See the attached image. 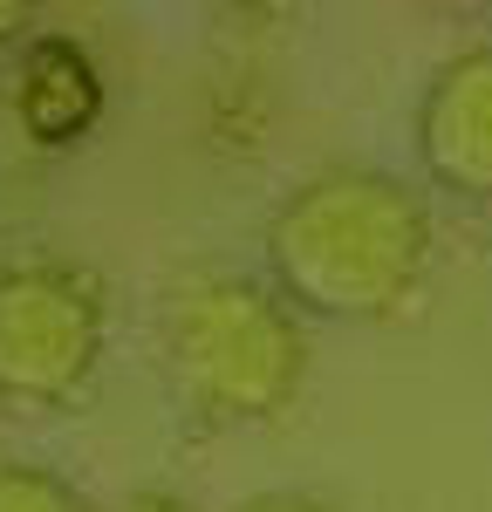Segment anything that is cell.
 I'll list each match as a JSON object with an SVG mask.
<instances>
[{"label": "cell", "instance_id": "6da1fadb", "mask_svg": "<svg viewBox=\"0 0 492 512\" xmlns=\"http://www.w3.org/2000/svg\"><path fill=\"white\" fill-rule=\"evenodd\" d=\"M431 212L404 178L335 164L301 178L267 219V274L308 321H397L431 280Z\"/></svg>", "mask_w": 492, "mask_h": 512}, {"label": "cell", "instance_id": "7a4b0ae2", "mask_svg": "<svg viewBox=\"0 0 492 512\" xmlns=\"http://www.w3.org/2000/svg\"><path fill=\"white\" fill-rule=\"evenodd\" d=\"M164 369L199 424H274L308 383V315L246 274H192L164 308Z\"/></svg>", "mask_w": 492, "mask_h": 512}, {"label": "cell", "instance_id": "3957f363", "mask_svg": "<svg viewBox=\"0 0 492 512\" xmlns=\"http://www.w3.org/2000/svg\"><path fill=\"white\" fill-rule=\"evenodd\" d=\"M110 349V294L76 260H7L0 267V403L69 410Z\"/></svg>", "mask_w": 492, "mask_h": 512}, {"label": "cell", "instance_id": "277c9868", "mask_svg": "<svg viewBox=\"0 0 492 512\" xmlns=\"http://www.w3.org/2000/svg\"><path fill=\"white\" fill-rule=\"evenodd\" d=\"M417 158L438 192L492 205V41L445 55L417 103Z\"/></svg>", "mask_w": 492, "mask_h": 512}, {"label": "cell", "instance_id": "5b68a950", "mask_svg": "<svg viewBox=\"0 0 492 512\" xmlns=\"http://www.w3.org/2000/svg\"><path fill=\"white\" fill-rule=\"evenodd\" d=\"M14 117L35 144H76L103 117V69L82 55L76 41L41 35L14 76Z\"/></svg>", "mask_w": 492, "mask_h": 512}, {"label": "cell", "instance_id": "8992f818", "mask_svg": "<svg viewBox=\"0 0 492 512\" xmlns=\"http://www.w3.org/2000/svg\"><path fill=\"white\" fill-rule=\"evenodd\" d=\"M0 512H96V506L35 458H0Z\"/></svg>", "mask_w": 492, "mask_h": 512}, {"label": "cell", "instance_id": "52a82bcc", "mask_svg": "<svg viewBox=\"0 0 492 512\" xmlns=\"http://www.w3.org/2000/svg\"><path fill=\"white\" fill-rule=\"evenodd\" d=\"M233 512H335V506L308 499V492H253V499H240Z\"/></svg>", "mask_w": 492, "mask_h": 512}, {"label": "cell", "instance_id": "ba28073f", "mask_svg": "<svg viewBox=\"0 0 492 512\" xmlns=\"http://www.w3.org/2000/svg\"><path fill=\"white\" fill-rule=\"evenodd\" d=\"M110 512H199V506L178 499V492H130V499H117Z\"/></svg>", "mask_w": 492, "mask_h": 512}, {"label": "cell", "instance_id": "9c48e42d", "mask_svg": "<svg viewBox=\"0 0 492 512\" xmlns=\"http://www.w3.org/2000/svg\"><path fill=\"white\" fill-rule=\"evenodd\" d=\"M41 21V7H21V0H0V48H14V41L28 35Z\"/></svg>", "mask_w": 492, "mask_h": 512}]
</instances>
